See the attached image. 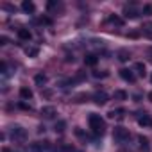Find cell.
<instances>
[{
    "instance_id": "1",
    "label": "cell",
    "mask_w": 152,
    "mask_h": 152,
    "mask_svg": "<svg viewBox=\"0 0 152 152\" xmlns=\"http://www.w3.org/2000/svg\"><path fill=\"white\" fill-rule=\"evenodd\" d=\"M88 122H90V127H91V131H93L95 136H102V134H104V131H106V122H104V118H102L100 115L91 113L90 118H88Z\"/></svg>"
},
{
    "instance_id": "2",
    "label": "cell",
    "mask_w": 152,
    "mask_h": 152,
    "mask_svg": "<svg viewBox=\"0 0 152 152\" xmlns=\"http://www.w3.org/2000/svg\"><path fill=\"white\" fill-rule=\"evenodd\" d=\"M27 152H54V150H52L50 141H36L27 148Z\"/></svg>"
},
{
    "instance_id": "3",
    "label": "cell",
    "mask_w": 152,
    "mask_h": 152,
    "mask_svg": "<svg viewBox=\"0 0 152 152\" xmlns=\"http://www.w3.org/2000/svg\"><path fill=\"white\" fill-rule=\"evenodd\" d=\"M129 136H131V134H129V131H127L125 127H115V129H113V140L118 141V143L127 141Z\"/></svg>"
},
{
    "instance_id": "4",
    "label": "cell",
    "mask_w": 152,
    "mask_h": 152,
    "mask_svg": "<svg viewBox=\"0 0 152 152\" xmlns=\"http://www.w3.org/2000/svg\"><path fill=\"white\" fill-rule=\"evenodd\" d=\"M107 100H109V95H107L106 91H97V93L93 95V102H95L97 106H104V104H107Z\"/></svg>"
},
{
    "instance_id": "5",
    "label": "cell",
    "mask_w": 152,
    "mask_h": 152,
    "mask_svg": "<svg viewBox=\"0 0 152 152\" xmlns=\"http://www.w3.org/2000/svg\"><path fill=\"white\" fill-rule=\"evenodd\" d=\"M11 136H13V140H20V141H23V140L27 138V131L22 129V127H13V129H11Z\"/></svg>"
},
{
    "instance_id": "6",
    "label": "cell",
    "mask_w": 152,
    "mask_h": 152,
    "mask_svg": "<svg viewBox=\"0 0 152 152\" xmlns=\"http://www.w3.org/2000/svg\"><path fill=\"white\" fill-rule=\"evenodd\" d=\"M138 124H140L141 127H152V118H150L147 113H140V116H138Z\"/></svg>"
},
{
    "instance_id": "7",
    "label": "cell",
    "mask_w": 152,
    "mask_h": 152,
    "mask_svg": "<svg viewBox=\"0 0 152 152\" xmlns=\"http://www.w3.org/2000/svg\"><path fill=\"white\" fill-rule=\"evenodd\" d=\"M120 77H122L124 81H127V83H134V81H136L134 73H132L131 70H127V68H122V70H120Z\"/></svg>"
},
{
    "instance_id": "8",
    "label": "cell",
    "mask_w": 152,
    "mask_h": 152,
    "mask_svg": "<svg viewBox=\"0 0 152 152\" xmlns=\"http://www.w3.org/2000/svg\"><path fill=\"white\" fill-rule=\"evenodd\" d=\"M22 9L27 15H32L36 11V6H34V2H31V0H23V2H22Z\"/></svg>"
},
{
    "instance_id": "9",
    "label": "cell",
    "mask_w": 152,
    "mask_h": 152,
    "mask_svg": "<svg viewBox=\"0 0 152 152\" xmlns=\"http://www.w3.org/2000/svg\"><path fill=\"white\" fill-rule=\"evenodd\" d=\"M18 38L23 41H31L32 39V32L29 29H18Z\"/></svg>"
},
{
    "instance_id": "10",
    "label": "cell",
    "mask_w": 152,
    "mask_h": 152,
    "mask_svg": "<svg viewBox=\"0 0 152 152\" xmlns=\"http://www.w3.org/2000/svg\"><path fill=\"white\" fill-rule=\"evenodd\" d=\"M97 63H99V57L95 54H86L84 56V64L86 66H95Z\"/></svg>"
},
{
    "instance_id": "11",
    "label": "cell",
    "mask_w": 152,
    "mask_h": 152,
    "mask_svg": "<svg viewBox=\"0 0 152 152\" xmlns=\"http://www.w3.org/2000/svg\"><path fill=\"white\" fill-rule=\"evenodd\" d=\"M41 116H43V118H54V116H56V107H52V106L43 107V109H41Z\"/></svg>"
},
{
    "instance_id": "12",
    "label": "cell",
    "mask_w": 152,
    "mask_h": 152,
    "mask_svg": "<svg viewBox=\"0 0 152 152\" xmlns=\"http://www.w3.org/2000/svg\"><path fill=\"white\" fill-rule=\"evenodd\" d=\"M138 141H140V148L143 152H150V143H148V138L145 136H138Z\"/></svg>"
},
{
    "instance_id": "13",
    "label": "cell",
    "mask_w": 152,
    "mask_h": 152,
    "mask_svg": "<svg viewBox=\"0 0 152 152\" xmlns=\"http://www.w3.org/2000/svg\"><path fill=\"white\" fill-rule=\"evenodd\" d=\"M125 115V109L124 107H118V109H111L107 113V118H122Z\"/></svg>"
},
{
    "instance_id": "14",
    "label": "cell",
    "mask_w": 152,
    "mask_h": 152,
    "mask_svg": "<svg viewBox=\"0 0 152 152\" xmlns=\"http://www.w3.org/2000/svg\"><path fill=\"white\" fill-rule=\"evenodd\" d=\"M124 16L125 18H136L138 16V11L134 9V6H131V7L127 6V7H124Z\"/></svg>"
},
{
    "instance_id": "15",
    "label": "cell",
    "mask_w": 152,
    "mask_h": 152,
    "mask_svg": "<svg viewBox=\"0 0 152 152\" xmlns=\"http://www.w3.org/2000/svg\"><path fill=\"white\" fill-rule=\"evenodd\" d=\"M20 97H22L23 100H29V99H32V90H29L27 86L20 88Z\"/></svg>"
},
{
    "instance_id": "16",
    "label": "cell",
    "mask_w": 152,
    "mask_h": 152,
    "mask_svg": "<svg viewBox=\"0 0 152 152\" xmlns=\"http://www.w3.org/2000/svg\"><path fill=\"white\" fill-rule=\"evenodd\" d=\"M47 81H48V77L45 73H38L36 77H34V83L38 84V86H43V84H47Z\"/></svg>"
},
{
    "instance_id": "17",
    "label": "cell",
    "mask_w": 152,
    "mask_h": 152,
    "mask_svg": "<svg viewBox=\"0 0 152 152\" xmlns=\"http://www.w3.org/2000/svg\"><path fill=\"white\" fill-rule=\"evenodd\" d=\"M107 22H109V23H115V25H118V27L124 25V20H122L120 16H116V15H111V16L107 18Z\"/></svg>"
},
{
    "instance_id": "18",
    "label": "cell",
    "mask_w": 152,
    "mask_h": 152,
    "mask_svg": "<svg viewBox=\"0 0 152 152\" xmlns=\"http://www.w3.org/2000/svg\"><path fill=\"white\" fill-rule=\"evenodd\" d=\"M25 54H27L29 57H36V56L39 54V48H38V47H27V48H25Z\"/></svg>"
},
{
    "instance_id": "19",
    "label": "cell",
    "mask_w": 152,
    "mask_h": 152,
    "mask_svg": "<svg viewBox=\"0 0 152 152\" xmlns=\"http://www.w3.org/2000/svg\"><path fill=\"white\" fill-rule=\"evenodd\" d=\"M134 70L141 75V77H145V73H147V72H145V64H143V63H136V64H134Z\"/></svg>"
},
{
    "instance_id": "20",
    "label": "cell",
    "mask_w": 152,
    "mask_h": 152,
    "mask_svg": "<svg viewBox=\"0 0 152 152\" xmlns=\"http://www.w3.org/2000/svg\"><path fill=\"white\" fill-rule=\"evenodd\" d=\"M107 75H109V73H107L106 70H102V72H100V70H95V72H93V77H95V79H104V77H107Z\"/></svg>"
},
{
    "instance_id": "21",
    "label": "cell",
    "mask_w": 152,
    "mask_h": 152,
    "mask_svg": "<svg viewBox=\"0 0 152 152\" xmlns=\"http://www.w3.org/2000/svg\"><path fill=\"white\" fill-rule=\"evenodd\" d=\"M115 99H118V100H125V99H127V91H124V90H116V91H115Z\"/></svg>"
},
{
    "instance_id": "22",
    "label": "cell",
    "mask_w": 152,
    "mask_h": 152,
    "mask_svg": "<svg viewBox=\"0 0 152 152\" xmlns=\"http://www.w3.org/2000/svg\"><path fill=\"white\" fill-rule=\"evenodd\" d=\"M64 127H66V122H64V120H59V122L56 124L54 131H56V132H63V131H64Z\"/></svg>"
},
{
    "instance_id": "23",
    "label": "cell",
    "mask_w": 152,
    "mask_h": 152,
    "mask_svg": "<svg viewBox=\"0 0 152 152\" xmlns=\"http://www.w3.org/2000/svg\"><path fill=\"white\" fill-rule=\"evenodd\" d=\"M129 57H131V56H129L127 50H120V52H118V59H120V61L125 63V61H129Z\"/></svg>"
},
{
    "instance_id": "24",
    "label": "cell",
    "mask_w": 152,
    "mask_h": 152,
    "mask_svg": "<svg viewBox=\"0 0 152 152\" xmlns=\"http://www.w3.org/2000/svg\"><path fill=\"white\" fill-rule=\"evenodd\" d=\"M84 77H86V72H84V70H79V72H77V75H75V79H73V83L84 81Z\"/></svg>"
},
{
    "instance_id": "25",
    "label": "cell",
    "mask_w": 152,
    "mask_h": 152,
    "mask_svg": "<svg viewBox=\"0 0 152 152\" xmlns=\"http://www.w3.org/2000/svg\"><path fill=\"white\" fill-rule=\"evenodd\" d=\"M143 13H145V15H152V6H150V4L143 6Z\"/></svg>"
},
{
    "instance_id": "26",
    "label": "cell",
    "mask_w": 152,
    "mask_h": 152,
    "mask_svg": "<svg viewBox=\"0 0 152 152\" xmlns=\"http://www.w3.org/2000/svg\"><path fill=\"white\" fill-rule=\"evenodd\" d=\"M18 107H22V109H25V111H31V109H32V107H31L29 104H25V102H20V104H18Z\"/></svg>"
},
{
    "instance_id": "27",
    "label": "cell",
    "mask_w": 152,
    "mask_h": 152,
    "mask_svg": "<svg viewBox=\"0 0 152 152\" xmlns=\"http://www.w3.org/2000/svg\"><path fill=\"white\" fill-rule=\"evenodd\" d=\"M143 29H145V32H147V34H150V36H152V23H145V27H143Z\"/></svg>"
},
{
    "instance_id": "28",
    "label": "cell",
    "mask_w": 152,
    "mask_h": 152,
    "mask_svg": "<svg viewBox=\"0 0 152 152\" xmlns=\"http://www.w3.org/2000/svg\"><path fill=\"white\" fill-rule=\"evenodd\" d=\"M2 75L4 77L7 75V63H2Z\"/></svg>"
},
{
    "instance_id": "29",
    "label": "cell",
    "mask_w": 152,
    "mask_h": 152,
    "mask_svg": "<svg viewBox=\"0 0 152 152\" xmlns=\"http://www.w3.org/2000/svg\"><path fill=\"white\" fill-rule=\"evenodd\" d=\"M7 41H9V39H7L6 36H2V38H0V45H7Z\"/></svg>"
},
{
    "instance_id": "30",
    "label": "cell",
    "mask_w": 152,
    "mask_h": 152,
    "mask_svg": "<svg viewBox=\"0 0 152 152\" xmlns=\"http://www.w3.org/2000/svg\"><path fill=\"white\" fill-rule=\"evenodd\" d=\"M148 57H150V63H152V48L148 50Z\"/></svg>"
},
{
    "instance_id": "31",
    "label": "cell",
    "mask_w": 152,
    "mask_h": 152,
    "mask_svg": "<svg viewBox=\"0 0 152 152\" xmlns=\"http://www.w3.org/2000/svg\"><path fill=\"white\" fill-rule=\"evenodd\" d=\"M148 100H150V102H152V91H150V93H148Z\"/></svg>"
},
{
    "instance_id": "32",
    "label": "cell",
    "mask_w": 152,
    "mask_h": 152,
    "mask_svg": "<svg viewBox=\"0 0 152 152\" xmlns=\"http://www.w3.org/2000/svg\"><path fill=\"white\" fill-rule=\"evenodd\" d=\"M2 152H13V150H9V148H4V150H2Z\"/></svg>"
},
{
    "instance_id": "33",
    "label": "cell",
    "mask_w": 152,
    "mask_h": 152,
    "mask_svg": "<svg viewBox=\"0 0 152 152\" xmlns=\"http://www.w3.org/2000/svg\"><path fill=\"white\" fill-rule=\"evenodd\" d=\"M120 152H131V150H120Z\"/></svg>"
},
{
    "instance_id": "34",
    "label": "cell",
    "mask_w": 152,
    "mask_h": 152,
    "mask_svg": "<svg viewBox=\"0 0 152 152\" xmlns=\"http://www.w3.org/2000/svg\"><path fill=\"white\" fill-rule=\"evenodd\" d=\"M150 83H152V75H150Z\"/></svg>"
}]
</instances>
